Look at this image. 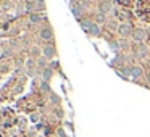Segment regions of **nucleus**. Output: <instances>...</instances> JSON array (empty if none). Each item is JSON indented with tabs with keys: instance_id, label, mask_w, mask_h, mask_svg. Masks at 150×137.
<instances>
[{
	"instance_id": "obj_1",
	"label": "nucleus",
	"mask_w": 150,
	"mask_h": 137,
	"mask_svg": "<svg viewBox=\"0 0 150 137\" xmlns=\"http://www.w3.org/2000/svg\"><path fill=\"white\" fill-rule=\"evenodd\" d=\"M134 55H136V58H139V60L147 58V55H149V49H147L145 44H140V45L134 50Z\"/></svg>"
},
{
	"instance_id": "obj_2",
	"label": "nucleus",
	"mask_w": 150,
	"mask_h": 137,
	"mask_svg": "<svg viewBox=\"0 0 150 137\" xmlns=\"http://www.w3.org/2000/svg\"><path fill=\"white\" fill-rule=\"evenodd\" d=\"M118 32L121 34V36H132V24L131 23H121L120 28H118Z\"/></svg>"
},
{
	"instance_id": "obj_3",
	"label": "nucleus",
	"mask_w": 150,
	"mask_h": 137,
	"mask_svg": "<svg viewBox=\"0 0 150 137\" xmlns=\"http://www.w3.org/2000/svg\"><path fill=\"white\" fill-rule=\"evenodd\" d=\"M147 31H144V29H134V32H132V37H134V40H137V42H144V40L147 39Z\"/></svg>"
},
{
	"instance_id": "obj_4",
	"label": "nucleus",
	"mask_w": 150,
	"mask_h": 137,
	"mask_svg": "<svg viewBox=\"0 0 150 137\" xmlns=\"http://www.w3.org/2000/svg\"><path fill=\"white\" fill-rule=\"evenodd\" d=\"M42 53H44V58H53L57 55V49L53 45H45L42 49Z\"/></svg>"
},
{
	"instance_id": "obj_5",
	"label": "nucleus",
	"mask_w": 150,
	"mask_h": 137,
	"mask_svg": "<svg viewBox=\"0 0 150 137\" xmlns=\"http://www.w3.org/2000/svg\"><path fill=\"white\" fill-rule=\"evenodd\" d=\"M111 10H113L111 2H102V4H100V13L108 15V13H111Z\"/></svg>"
},
{
	"instance_id": "obj_6",
	"label": "nucleus",
	"mask_w": 150,
	"mask_h": 137,
	"mask_svg": "<svg viewBox=\"0 0 150 137\" xmlns=\"http://www.w3.org/2000/svg\"><path fill=\"white\" fill-rule=\"evenodd\" d=\"M40 37H42L44 40H52L53 39V32L50 28H44L42 31H40Z\"/></svg>"
},
{
	"instance_id": "obj_7",
	"label": "nucleus",
	"mask_w": 150,
	"mask_h": 137,
	"mask_svg": "<svg viewBox=\"0 0 150 137\" xmlns=\"http://www.w3.org/2000/svg\"><path fill=\"white\" fill-rule=\"evenodd\" d=\"M142 74H144V69L140 68V66H132L131 78H132V79H139V78H142Z\"/></svg>"
},
{
	"instance_id": "obj_8",
	"label": "nucleus",
	"mask_w": 150,
	"mask_h": 137,
	"mask_svg": "<svg viewBox=\"0 0 150 137\" xmlns=\"http://www.w3.org/2000/svg\"><path fill=\"white\" fill-rule=\"evenodd\" d=\"M52 74H53V68H44V71H42L44 82H49L50 78H52Z\"/></svg>"
},
{
	"instance_id": "obj_9",
	"label": "nucleus",
	"mask_w": 150,
	"mask_h": 137,
	"mask_svg": "<svg viewBox=\"0 0 150 137\" xmlns=\"http://www.w3.org/2000/svg\"><path fill=\"white\" fill-rule=\"evenodd\" d=\"M89 34H91V36H100V34H102L100 26H98L97 23H94V24L91 26V29H89Z\"/></svg>"
},
{
	"instance_id": "obj_10",
	"label": "nucleus",
	"mask_w": 150,
	"mask_h": 137,
	"mask_svg": "<svg viewBox=\"0 0 150 137\" xmlns=\"http://www.w3.org/2000/svg\"><path fill=\"white\" fill-rule=\"evenodd\" d=\"M73 13H74V16L78 18V20H81V16H82V8L79 7V5H73Z\"/></svg>"
},
{
	"instance_id": "obj_11",
	"label": "nucleus",
	"mask_w": 150,
	"mask_h": 137,
	"mask_svg": "<svg viewBox=\"0 0 150 137\" xmlns=\"http://www.w3.org/2000/svg\"><path fill=\"white\" fill-rule=\"evenodd\" d=\"M94 24V21H91V20H81V26L84 28L86 31L89 32V29H91V26Z\"/></svg>"
},
{
	"instance_id": "obj_12",
	"label": "nucleus",
	"mask_w": 150,
	"mask_h": 137,
	"mask_svg": "<svg viewBox=\"0 0 150 137\" xmlns=\"http://www.w3.org/2000/svg\"><path fill=\"white\" fill-rule=\"evenodd\" d=\"M40 21H42V16H40V15H31V23H40Z\"/></svg>"
},
{
	"instance_id": "obj_13",
	"label": "nucleus",
	"mask_w": 150,
	"mask_h": 137,
	"mask_svg": "<svg viewBox=\"0 0 150 137\" xmlns=\"http://www.w3.org/2000/svg\"><path fill=\"white\" fill-rule=\"evenodd\" d=\"M110 47L113 49V52H120V45L116 42H110Z\"/></svg>"
},
{
	"instance_id": "obj_14",
	"label": "nucleus",
	"mask_w": 150,
	"mask_h": 137,
	"mask_svg": "<svg viewBox=\"0 0 150 137\" xmlns=\"http://www.w3.org/2000/svg\"><path fill=\"white\" fill-rule=\"evenodd\" d=\"M42 90H44V92H50V85H49V82H42Z\"/></svg>"
},
{
	"instance_id": "obj_15",
	"label": "nucleus",
	"mask_w": 150,
	"mask_h": 137,
	"mask_svg": "<svg viewBox=\"0 0 150 137\" xmlns=\"http://www.w3.org/2000/svg\"><path fill=\"white\" fill-rule=\"evenodd\" d=\"M26 66H28V69H33V68H34V61H33V60H28V61H26Z\"/></svg>"
},
{
	"instance_id": "obj_16",
	"label": "nucleus",
	"mask_w": 150,
	"mask_h": 137,
	"mask_svg": "<svg viewBox=\"0 0 150 137\" xmlns=\"http://www.w3.org/2000/svg\"><path fill=\"white\" fill-rule=\"evenodd\" d=\"M44 8V0H37V10H42Z\"/></svg>"
},
{
	"instance_id": "obj_17",
	"label": "nucleus",
	"mask_w": 150,
	"mask_h": 137,
	"mask_svg": "<svg viewBox=\"0 0 150 137\" xmlns=\"http://www.w3.org/2000/svg\"><path fill=\"white\" fill-rule=\"evenodd\" d=\"M50 98H52V102H55V103H58V102H60V98L57 97L55 94H52V95H50Z\"/></svg>"
},
{
	"instance_id": "obj_18",
	"label": "nucleus",
	"mask_w": 150,
	"mask_h": 137,
	"mask_svg": "<svg viewBox=\"0 0 150 137\" xmlns=\"http://www.w3.org/2000/svg\"><path fill=\"white\" fill-rule=\"evenodd\" d=\"M97 21H105V15H103V13H100V15L97 16Z\"/></svg>"
},
{
	"instance_id": "obj_19",
	"label": "nucleus",
	"mask_w": 150,
	"mask_h": 137,
	"mask_svg": "<svg viewBox=\"0 0 150 137\" xmlns=\"http://www.w3.org/2000/svg\"><path fill=\"white\" fill-rule=\"evenodd\" d=\"M147 81H149V84H150V73L147 74Z\"/></svg>"
}]
</instances>
